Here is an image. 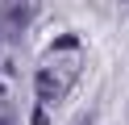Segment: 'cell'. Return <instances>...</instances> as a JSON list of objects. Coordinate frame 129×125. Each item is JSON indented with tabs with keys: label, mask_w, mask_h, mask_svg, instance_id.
<instances>
[{
	"label": "cell",
	"mask_w": 129,
	"mask_h": 125,
	"mask_svg": "<svg viewBox=\"0 0 129 125\" xmlns=\"http://www.w3.org/2000/svg\"><path fill=\"white\" fill-rule=\"evenodd\" d=\"M75 125H92V113H79V121Z\"/></svg>",
	"instance_id": "cell-2"
},
{
	"label": "cell",
	"mask_w": 129,
	"mask_h": 125,
	"mask_svg": "<svg viewBox=\"0 0 129 125\" xmlns=\"http://www.w3.org/2000/svg\"><path fill=\"white\" fill-rule=\"evenodd\" d=\"M38 92H42V100H54V96H58V79H54V75H38Z\"/></svg>",
	"instance_id": "cell-1"
},
{
	"label": "cell",
	"mask_w": 129,
	"mask_h": 125,
	"mask_svg": "<svg viewBox=\"0 0 129 125\" xmlns=\"http://www.w3.org/2000/svg\"><path fill=\"white\" fill-rule=\"evenodd\" d=\"M0 125H13V121H0Z\"/></svg>",
	"instance_id": "cell-3"
}]
</instances>
